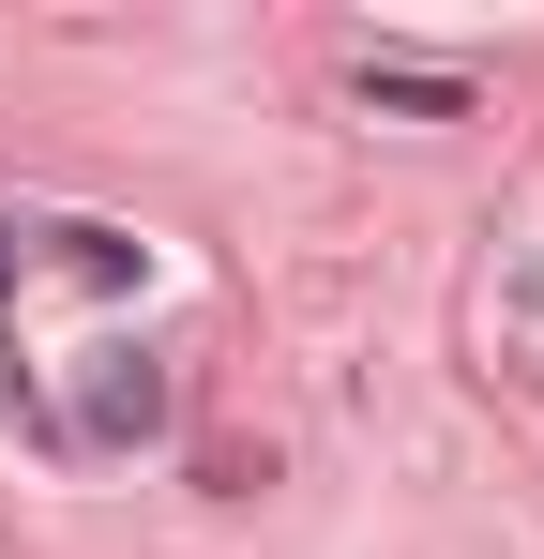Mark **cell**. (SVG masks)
I'll list each match as a JSON object with an SVG mask.
<instances>
[{"mask_svg": "<svg viewBox=\"0 0 544 559\" xmlns=\"http://www.w3.org/2000/svg\"><path fill=\"white\" fill-rule=\"evenodd\" d=\"M61 439H76V454H137V439H167V364H152V348H91Z\"/></svg>", "mask_w": 544, "mask_h": 559, "instance_id": "obj_1", "label": "cell"}, {"mask_svg": "<svg viewBox=\"0 0 544 559\" xmlns=\"http://www.w3.org/2000/svg\"><path fill=\"white\" fill-rule=\"evenodd\" d=\"M363 106H393V121H453L469 76H439V61H363Z\"/></svg>", "mask_w": 544, "mask_h": 559, "instance_id": "obj_2", "label": "cell"}, {"mask_svg": "<svg viewBox=\"0 0 544 559\" xmlns=\"http://www.w3.org/2000/svg\"><path fill=\"white\" fill-rule=\"evenodd\" d=\"M61 258H76L91 287H137V242H121V227H61Z\"/></svg>", "mask_w": 544, "mask_h": 559, "instance_id": "obj_3", "label": "cell"}, {"mask_svg": "<svg viewBox=\"0 0 544 559\" xmlns=\"http://www.w3.org/2000/svg\"><path fill=\"white\" fill-rule=\"evenodd\" d=\"M0 287H15V227H0Z\"/></svg>", "mask_w": 544, "mask_h": 559, "instance_id": "obj_4", "label": "cell"}]
</instances>
